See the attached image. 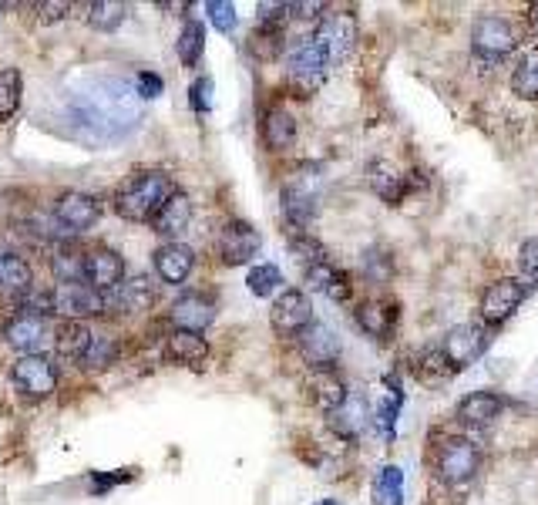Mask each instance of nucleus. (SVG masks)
<instances>
[{
    "label": "nucleus",
    "mask_w": 538,
    "mask_h": 505,
    "mask_svg": "<svg viewBox=\"0 0 538 505\" xmlns=\"http://www.w3.org/2000/svg\"><path fill=\"white\" fill-rule=\"evenodd\" d=\"M216 320V303L202 293H182L172 303V324L175 330H189V334H202Z\"/></svg>",
    "instance_id": "nucleus-17"
},
{
    "label": "nucleus",
    "mask_w": 538,
    "mask_h": 505,
    "mask_svg": "<svg viewBox=\"0 0 538 505\" xmlns=\"http://www.w3.org/2000/svg\"><path fill=\"white\" fill-rule=\"evenodd\" d=\"M283 213L290 219L293 229H303L313 216H317V196H313V189H306L303 182L283 186Z\"/></svg>",
    "instance_id": "nucleus-29"
},
{
    "label": "nucleus",
    "mask_w": 538,
    "mask_h": 505,
    "mask_svg": "<svg viewBox=\"0 0 538 505\" xmlns=\"http://www.w3.org/2000/svg\"><path fill=\"white\" fill-rule=\"evenodd\" d=\"M108 307H118L122 314H145L155 307V283L145 273H135V277L122 280L115 290L105 293V310Z\"/></svg>",
    "instance_id": "nucleus-16"
},
{
    "label": "nucleus",
    "mask_w": 538,
    "mask_h": 505,
    "mask_svg": "<svg viewBox=\"0 0 538 505\" xmlns=\"http://www.w3.org/2000/svg\"><path fill=\"white\" fill-rule=\"evenodd\" d=\"M310 398L320 411L333 415V411H340L343 404H347L350 391H347V384H343V378L337 371H317L310 378Z\"/></svg>",
    "instance_id": "nucleus-25"
},
{
    "label": "nucleus",
    "mask_w": 538,
    "mask_h": 505,
    "mask_svg": "<svg viewBox=\"0 0 538 505\" xmlns=\"http://www.w3.org/2000/svg\"><path fill=\"white\" fill-rule=\"evenodd\" d=\"M128 17V4L122 0H95L88 4V24L98 27V31H118Z\"/></svg>",
    "instance_id": "nucleus-33"
},
{
    "label": "nucleus",
    "mask_w": 538,
    "mask_h": 505,
    "mask_svg": "<svg viewBox=\"0 0 538 505\" xmlns=\"http://www.w3.org/2000/svg\"><path fill=\"white\" fill-rule=\"evenodd\" d=\"M367 182H370V189H374L384 202H391V206H397V202L407 196V176L387 159H377L367 165Z\"/></svg>",
    "instance_id": "nucleus-23"
},
{
    "label": "nucleus",
    "mask_w": 538,
    "mask_h": 505,
    "mask_svg": "<svg viewBox=\"0 0 538 505\" xmlns=\"http://www.w3.org/2000/svg\"><path fill=\"white\" fill-rule=\"evenodd\" d=\"M54 219H58V226L64 233H88L91 226H98L101 219V202L91 196V192H64L58 199V206H54Z\"/></svg>",
    "instance_id": "nucleus-9"
},
{
    "label": "nucleus",
    "mask_w": 538,
    "mask_h": 505,
    "mask_svg": "<svg viewBox=\"0 0 538 505\" xmlns=\"http://www.w3.org/2000/svg\"><path fill=\"white\" fill-rule=\"evenodd\" d=\"M152 266L162 283L179 287V283L189 280L192 266H196V253H192L185 243H162L159 250L152 253Z\"/></svg>",
    "instance_id": "nucleus-18"
},
{
    "label": "nucleus",
    "mask_w": 538,
    "mask_h": 505,
    "mask_svg": "<svg viewBox=\"0 0 538 505\" xmlns=\"http://www.w3.org/2000/svg\"><path fill=\"white\" fill-rule=\"evenodd\" d=\"M135 85H138V95L142 98H159L165 91V81H162V75H155V71H138Z\"/></svg>",
    "instance_id": "nucleus-43"
},
{
    "label": "nucleus",
    "mask_w": 538,
    "mask_h": 505,
    "mask_svg": "<svg viewBox=\"0 0 538 505\" xmlns=\"http://www.w3.org/2000/svg\"><path fill=\"white\" fill-rule=\"evenodd\" d=\"M290 250H293L296 260L303 263V270H306V266H313V263L327 260V250H323V246L313 240L306 229H293V233H290Z\"/></svg>",
    "instance_id": "nucleus-38"
},
{
    "label": "nucleus",
    "mask_w": 538,
    "mask_h": 505,
    "mask_svg": "<svg viewBox=\"0 0 538 505\" xmlns=\"http://www.w3.org/2000/svg\"><path fill=\"white\" fill-rule=\"evenodd\" d=\"M51 310L64 320H78L85 324L88 317L105 314V297L98 290H91L88 283H58L51 290Z\"/></svg>",
    "instance_id": "nucleus-5"
},
{
    "label": "nucleus",
    "mask_w": 538,
    "mask_h": 505,
    "mask_svg": "<svg viewBox=\"0 0 538 505\" xmlns=\"http://www.w3.org/2000/svg\"><path fill=\"white\" fill-rule=\"evenodd\" d=\"M296 344H300L303 361L313 367V371H333V364L340 361V341L337 334L327 324H317L313 320L310 327H303L296 334Z\"/></svg>",
    "instance_id": "nucleus-10"
},
{
    "label": "nucleus",
    "mask_w": 538,
    "mask_h": 505,
    "mask_svg": "<svg viewBox=\"0 0 538 505\" xmlns=\"http://www.w3.org/2000/svg\"><path fill=\"white\" fill-rule=\"evenodd\" d=\"M306 283H310V290H317V293H323V297H330L337 303L350 300V293H354L350 277L340 270V266H333L330 260L306 266Z\"/></svg>",
    "instance_id": "nucleus-21"
},
{
    "label": "nucleus",
    "mask_w": 538,
    "mask_h": 505,
    "mask_svg": "<svg viewBox=\"0 0 538 505\" xmlns=\"http://www.w3.org/2000/svg\"><path fill=\"white\" fill-rule=\"evenodd\" d=\"M24 98V75L17 68L0 71V122H11Z\"/></svg>",
    "instance_id": "nucleus-31"
},
{
    "label": "nucleus",
    "mask_w": 538,
    "mask_h": 505,
    "mask_svg": "<svg viewBox=\"0 0 538 505\" xmlns=\"http://www.w3.org/2000/svg\"><path fill=\"white\" fill-rule=\"evenodd\" d=\"M259 233L253 226L246 223V219H233V223L222 226L219 233V256L226 266H246L253 263V256H259Z\"/></svg>",
    "instance_id": "nucleus-14"
},
{
    "label": "nucleus",
    "mask_w": 538,
    "mask_h": 505,
    "mask_svg": "<svg viewBox=\"0 0 538 505\" xmlns=\"http://www.w3.org/2000/svg\"><path fill=\"white\" fill-rule=\"evenodd\" d=\"M135 479V468H118V472H91L88 475V492L91 495H108L115 485H122V482H132Z\"/></svg>",
    "instance_id": "nucleus-40"
},
{
    "label": "nucleus",
    "mask_w": 538,
    "mask_h": 505,
    "mask_svg": "<svg viewBox=\"0 0 538 505\" xmlns=\"http://www.w3.org/2000/svg\"><path fill=\"white\" fill-rule=\"evenodd\" d=\"M172 192L175 186L165 172L159 169L135 172V176L115 192V213L128 219V223H152L155 213L165 206V199H169Z\"/></svg>",
    "instance_id": "nucleus-1"
},
{
    "label": "nucleus",
    "mask_w": 538,
    "mask_h": 505,
    "mask_svg": "<svg viewBox=\"0 0 538 505\" xmlns=\"http://www.w3.org/2000/svg\"><path fill=\"white\" fill-rule=\"evenodd\" d=\"M11 378L17 384V391H24L27 398H48V394H54V388H58V367H54L51 357L31 354L14 364Z\"/></svg>",
    "instance_id": "nucleus-8"
},
{
    "label": "nucleus",
    "mask_w": 538,
    "mask_h": 505,
    "mask_svg": "<svg viewBox=\"0 0 538 505\" xmlns=\"http://www.w3.org/2000/svg\"><path fill=\"white\" fill-rule=\"evenodd\" d=\"M189 223H192V199L185 196L182 189H175L172 196L165 199V206L155 213L152 233H159V236H165V240L179 243V236L189 229Z\"/></svg>",
    "instance_id": "nucleus-19"
},
{
    "label": "nucleus",
    "mask_w": 538,
    "mask_h": 505,
    "mask_svg": "<svg viewBox=\"0 0 538 505\" xmlns=\"http://www.w3.org/2000/svg\"><path fill=\"white\" fill-rule=\"evenodd\" d=\"M377 499L384 505H401L404 502V472L397 465H387L377 479Z\"/></svg>",
    "instance_id": "nucleus-39"
},
{
    "label": "nucleus",
    "mask_w": 538,
    "mask_h": 505,
    "mask_svg": "<svg viewBox=\"0 0 538 505\" xmlns=\"http://www.w3.org/2000/svg\"><path fill=\"white\" fill-rule=\"evenodd\" d=\"M118 357V341H111V337H91L85 357H81V367H88V371H105V367L115 364Z\"/></svg>",
    "instance_id": "nucleus-37"
},
{
    "label": "nucleus",
    "mask_w": 538,
    "mask_h": 505,
    "mask_svg": "<svg viewBox=\"0 0 538 505\" xmlns=\"http://www.w3.org/2000/svg\"><path fill=\"white\" fill-rule=\"evenodd\" d=\"M246 287L253 297L259 300H266V297H273L276 290L283 287V273H280V266H273V263H259L249 270V277H246Z\"/></svg>",
    "instance_id": "nucleus-35"
},
{
    "label": "nucleus",
    "mask_w": 538,
    "mask_h": 505,
    "mask_svg": "<svg viewBox=\"0 0 538 505\" xmlns=\"http://www.w3.org/2000/svg\"><path fill=\"white\" fill-rule=\"evenodd\" d=\"M525 297H528V280H522V277H505V280L491 283L485 290V297H481V320L491 327L505 324V320L522 307Z\"/></svg>",
    "instance_id": "nucleus-6"
},
{
    "label": "nucleus",
    "mask_w": 538,
    "mask_h": 505,
    "mask_svg": "<svg viewBox=\"0 0 538 505\" xmlns=\"http://www.w3.org/2000/svg\"><path fill=\"white\" fill-rule=\"evenodd\" d=\"M357 327L364 330L367 337H377V341H384V337H391V330L397 327V303L391 300H364L357 307Z\"/></svg>",
    "instance_id": "nucleus-22"
},
{
    "label": "nucleus",
    "mask_w": 538,
    "mask_h": 505,
    "mask_svg": "<svg viewBox=\"0 0 538 505\" xmlns=\"http://www.w3.org/2000/svg\"><path fill=\"white\" fill-rule=\"evenodd\" d=\"M206 14H209V21H212L216 31L233 34V27H236V4H229V0H209Z\"/></svg>",
    "instance_id": "nucleus-41"
},
{
    "label": "nucleus",
    "mask_w": 538,
    "mask_h": 505,
    "mask_svg": "<svg viewBox=\"0 0 538 505\" xmlns=\"http://www.w3.org/2000/svg\"><path fill=\"white\" fill-rule=\"evenodd\" d=\"M485 351H488V330L481 324L454 327V330H448V337H444V344H441V354L448 357V364L454 371L475 364Z\"/></svg>",
    "instance_id": "nucleus-11"
},
{
    "label": "nucleus",
    "mask_w": 538,
    "mask_h": 505,
    "mask_svg": "<svg viewBox=\"0 0 538 505\" xmlns=\"http://www.w3.org/2000/svg\"><path fill=\"white\" fill-rule=\"evenodd\" d=\"M91 330L85 324H78V320H64V324L54 330V351H58L61 361H71V364H81V357H85L88 344H91Z\"/></svg>",
    "instance_id": "nucleus-27"
},
{
    "label": "nucleus",
    "mask_w": 538,
    "mask_h": 505,
    "mask_svg": "<svg viewBox=\"0 0 538 505\" xmlns=\"http://www.w3.org/2000/svg\"><path fill=\"white\" fill-rule=\"evenodd\" d=\"M31 283H34L31 263L17 250H0V293L21 297L24 290H31Z\"/></svg>",
    "instance_id": "nucleus-28"
},
{
    "label": "nucleus",
    "mask_w": 538,
    "mask_h": 505,
    "mask_svg": "<svg viewBox=\"0 0 538 505\" xmlns=\"http://www.w3.org/2000/svg\"><path fill=\"white\" fill-rule=\"evenodd\" d=\"M471 48L478 58H485V64L505 61L518 48V27L508 17H478L471 27Z\"/></svg>",
    "instance_id": "nucleus-3"
},
{
    "label": "nucleus",
    "mask_w": 538,
    "mask_h": 505,
    "mask_svg": "<svg viewBox=\"0 0 538 505\" xmlns=\"http://www.w3.org/2000/svg\"><path fill=\"white\" fill-rule=\"evenodd\" d=\"M37 11H41L44 24H54V21H61L64 14H71V4L68 0H48V4H37Z\"/></svg>",
    "instance_id": "nucleus-44"
},
{
    "label": "nucleus",
    "mask_w": 538,
    "mask_h": 505,
    "mask_svg": "<svg viewBox=\"0 0 538 505\" xmlns=\"http://www.w3.org/2000/svg\"><path fill=\"white\" fill-rule=\"evenodd\" d=\"M296 142V118L286 108H269L263 118V145L269 152H286Z\"/></svg>",
    "instance_id": "nucleus-26"
},
{
    "label": "nucleus",
    "mask_w": 538,
    "mask_h": 505,
    "mask_svg": "<svg viewBox=\"0 0 538 505\" xmlns=\"http://www.w3.org/2000/svg\"><path fill=\"white\" fill-rule=\"evenodd\" d=\"M286 68H290V85L303 91V98L310 95V91H317L323 85V78H327V71L333 68L330 54L323 51V44L313 38V34H306L290 48L286 54Z\"/></svg>",
    "instance_id": "nucleus-2"
},
{
    "label": "nucleus",
    "mask_w": 538,
    "mask_h": 505,
    "mask_svg": "<svg viewBox=\"0 0 538 505\" xmlns=\"http://www.w3.org/2000/svg\"><path fill=\"white\" fill-rule=\"evenodd\" d=\"M175 51H179V61L185 64V68H196L202 51H206V24L185 21V27L179 31V44H175Z\"/></svg>",
    "instance_id": "nucleus-32"
},
{
    "label": "nucleus",
    "mask_w": 538,
    "mask_h": 505,
    "mask_svg": "<svg viewBox=\"0 0 538 505\" xmlns=\"http://www.w3.org/2000/svg\"><path fill=\"white\" fill-rule=\"evenodd\" d=\"M313 38L323 44V51L330 54V61L337 64L354 51V41H357V21L350 14H330V17H320L317 31Z\"/></svg>",
    "instance_id": "nucleus-15"
},
{
    "label": "nucleus",
    "mask_w": 538,
    "mask_h": 505,
    "mask_svg": "<svg viewBox=\"0 0 538 505\" xmlns=\"http://www.w3.org/2000/svg\"><path fill=\"white\" fill-rule=\"evenodd\" d=\"M512 91L525 101H538V51L525 54L512 75Z\"/></svg>",
    "instance_id": "nucleus-36"
},
{
    "label": "nucleus",
    "mask_w": 538,
    "mask_h": 505,
    "mask_svg": "<svg viewBox=\"0 0 538 505\" xmlns=\"http://www.w3.org/2000/svg\"><path fill=\"white\" fill-rule=\"evenodd\" d=\"M313 505H340L337 499H320V502H313Z\"/></svg>",
    "instance_id": "nucleus-47"
},
{
    "label": "nucleus",
    "mask_w": 538,
    "mask_h": 505,
    "mask_svg": "<svg viewBox=\"0 0 538 505\" xmlns=\"http://www.w3.org/2000/svg\"><path fill=\"white\" fill-rule=\"evenodd\" d=\"M51 273L58 283H85V253L71 243H61L51 256Z\"/></svg>",
    "instance_id": "nucleus-30"
},
{
    "label": "nucleus",
    "mask_w": 538,
    "mask_h": 505,
    "mask_svg": "<svg viewBox=\"0 0 538 505\" xmlns=\"http://www.w3.org/2000/svg\"><path fill=\"white\" fill-rule=\"evenodd\" d=\"M125 280V256L115 253L111 246H95L85 253V283L91 290H98L101 297L111 293L118 283Z\"/></svg>",
    "instance_id": "nucleus-13"
},
{
    "label": "nucleus",
    "mask_w": 538,
    "mask_h": 505,
    "mask_svg": "<svg viewBox=\"0 0 538 505\" xmlns=\"http://www.w3.org/2000/svg\"><path fill=\"white\" fill-rule=\"evenodd\" d=\"M528 21H532V31H535V38H538V4L528 11Z\"/></svg>",
    "instance_id": "nucleus-46"
},
{
    "label": "nucleus",
    "mask_w": 538,
    "mask_h": 505,
    "mask_svg": "<svg viewBox=\"0 0 538 505\" xmlns=\"http://www.w3.org/2000/svg\"><path fill=\"white\" fill-rule=\"evenodd\" d=\"M505 411V398H498L495 391H475L458 404V421H465L471 428H491Z\"/></svg>",
    "instance_id": "nucleus-20"
},
{
    "label": "nucleus",
    "mask_w": 538,
    "mask_h": 505,
    "mask_svg": "<svg viewBox=\"0 0 538 505\" xmlns=\"http://www.w3.org/2000/svg\"><path fill=\"white\" fill-rule=\"evenodd\" d=\"M51 337V324L48 317H37V314H14L11 320L4 324V344L11 351L31 357V354H41L44 341Z\"/></svg>",
    "instance_id": "nucleus-12"
},
{
    "label": "nucleus",
    "mask_w": 538,
    "mask_h": 505,
    "mask_svg": "<svg viewBox=\"0 0 538 505\" xmlns=\"http://www.w3.org/2000/svg\"><path fill=\"white\" fill-rule=\"evenodd\" d=\"M212 78L209 75H202V78H196L192 81V88H189V105H192V112L196 115H206L209 108H212Z\"/></svg>",
    "instance_id": "nucleus-42"
},
{
    "label": "nucleus",
    "mask_w": 538,
    "mask_h": 505,
    "mask_svg": "<svg viewBox=\"0 0 538 505\" xmlns=\"http://www.w3.org/2000/svg\"><path fill=\"white\" fill-rule=\"evenodd\" d=\"M269 324L280 337H296L303 327L313 324V303L303 290H283L280 297L273 300V310H269Z\"/></svg>",
    "instance_id": "nucleus-7"
},
{
    "label": "nucleus",
    "mask_w": 538,
    "mask_h": 505,
    "mask_svg": "<svg viewBox=\"0 0 538 505\" xmlns=\"http://www.w3.org/2000/svg\"><path fill=\"white\" fill-rule=\"evenodd\" d=\"M165 357L172 364L202 367L209 361V341L199 334H189V330H172L169 341H165Z\"/></svg>",
    "instance_id": "nucleus-24"
},
{
    "label": "nucleus",
    "mask_w": 538,
    "mask_h": 505,
    "mask_svg": "<svg viewBox=\"0 0 538 505\" xmlns=\"http://www.w3.org/2000/svg\"><path fill=\"white\" fill-rule=\"evenodd\" d=\"M518 263H522L525 273H538V236L522 243V250H518Z\"/></svg>",
    "instance_id": "nucleus-45"
},
{
    "label": "nucleus",
    "mask_w": 538,
    "mask_h": 505,
    "mask_svg": "<svg viewBox=\"0 0 538 505\" xmlns=\"http://www.w3.org/2000/svg\"><path fill=\"white\" fill-rule=\"evenodd\" d=\"M414 374H417V381H424V384H444L454 374V367L448 364V357L441 354V347H431V351H424L417 357Z\"/></svg>",
    "instance_id": "nucleus-34"
},
{
    "label": "nucleus",
    "mask_w": 538,
    "mask_h": 505,
    "mask_svg": "<svg viewBox=\"0 0 538 505\" xmlns=\"http://www.w3.org/2000/svg\"><path fill=\"white\" fill-rule=\"evenodd\" d=\"M478 465H481V452L468 438H444V442L434 448V468H438V475L448 485L471 482Z\"/></svg>",
    "instance_id": "nucleus-4"
}]
</instances>
